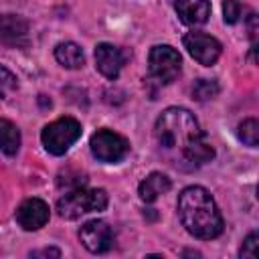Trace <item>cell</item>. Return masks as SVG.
<instances>
[{"label": "cell", "instance_id": "6da1fadb", "mask_svg": "<svg viewBox=\"0 0 259 259\" xmlns=\"http://www.w3.org/2000/svg\"><path fill=\"white\" fill-rule=\"evenodd\" d=\"M178 214L182 227L200 241L217 239L223 233V217L210 192L202 186H186L178 194Z\"/></svg>", "mask_w": 259, "mask_h": 259}, {"label": "cell", "instance_id": "7a4b0ae2", "mask_svg": "<svg viewBox=\"0 0 259 259\" xmlns=\"http://www.w3.org/2000/svg\"><path fill=\"white\" fill-rule=\"evenodd\" d=\"M154 136L164 150H184L194 140L204 136L196 117L184 107H166L154 125Z\"/></svg>", "mask_w": 259, "mask_h": 259}, {"label": "cell", "instance_id": "3957f363", "mask_svg": "<svg viewBox=\"0 0 259 259\" xmlns=\"http://www.w3.org/2000/svg\"><path fill=\"white\" fill-rule=\"evenodd\" d=\"M105 206H107V192L103 188H83V186L65 192L57 202L59 214L71 221L87 212L103 210Z\"/></svg>", "mask_w": 259, "mask_h": 259}, {"label": "cell", "instance_id": "277c9868", "mask_svg": "<svg viewBox=\"0 0 259 259\" xmlns=\"http://www.w3.org/2000/svg\"><path fill=\"white\" fill-rule=\"evenodd\" d=\"M81 138V123L75 117H59L42 127L40 142L53 156H63Z\"/></svg>", "mask_w": 259, "mask_h": 259}, {"label": "cell", "instance_id": "5b68a950", "mask_svg": "<svg viewBox=\"0 0 259 259\" xmlns=\"http://www.w3.org/2000/svg\"><path fill=\"white\" fill-rule=\"evenodd\" d=\"M148 69L156 83L168 85L180 75V69H182L180 53L170 45H156L150 49Z\"/></svg>", "mask_w": 259, "mask_h": 259}, {"label": "cell", "instance_id": "8992f818", "mask_svg": "<svg viewBox=\"0 0 259 259\" xmlns=\"http://www.w3.org/2000/svg\"><path fill=\"white\" fill-rule=\"evenodd\" d=\"M91 154L105 164L121 162L130 152V142L111 130H97L89 140Z\"/></svg>", "mask_w": 259, "mask_h": 259}, {"label": "cell", "instance_id": "52a82bcc", "mask_svg": "<svg viewBox=\"0 0 259 259\" xmlns=\"http://www.w3.org/2000/svg\"><path fill=\"white\" fill-rule=\"evenodd\" d=\"M182 42H184V49L188 51V55L194 61H198L200 65H204V67L214 65L219 61L221 53H223L221 42L214 36H210L206 32H200V30L186 32L184 38H182Z\"/></svg>", "mask_w": 259, "mask_h": 259}, {"label": "cell", "instance_id": "ba28073f", "mask_svg": "<svg viewBox=\"0 0 259 259\" xmlns=\"http://www.w3.org/2000/svg\"><path fill=\"white\" fill-rule=\"evenodd\" d=\"M79 239L89 253H107L113 245V231L105 221L93 219L81 227Z\"/></svg>", "mask_w": 259, "mask_h": 259}, {"label": "cell", "instance_id": "9c48e42d", "mask_svg": "<svg viewBox=\"0 0 259 259\" xmlns=\"http://www.w3.org/2000/svg\"><path fill=\"white\" fill-rule=\"evenodd\" d=\"M14 217L24 231H38L49 223V204L40 198H26L16 208Z\"/></svg>", "mask_w": 259, "mask_h": 259}, {"label": "cell", "instance_id": "30bf717a", "mask_svg": "<svg viewBox=\"0 0 259 259\" xmlns=\"http://www.w3.org/2000/svg\"><path fill=\"white\" fill-rule=\"evenodd\" d=\"M0 42L6 47H26L28 22L18 14H0Z\"/></svg>", "mask_w": 259, "mask_h": 259}, {"label": "cell", "instance_id": "8fae6325", "mask_svg": "<svg viewBox=\"0 0 259 259\" xmlns=\"http://www.w3.org/2000/svg\"><path fill=\"white\" fill-rule=\"evenodd\" d=\"M95 67L107 79H117L123 67V53L111 42H99L95 47Z\"/></svg>", "mask_w": 259, "mask_h": 259}, {"label": "cell", "instance_id": "7c38bea8", "mask_svg": "<svg viewBox=\"0 0 259 259\" xmlns=\"http://www.w3.org/2000/svg\"><path fill=\"white\" fill-rule=\"evenodd\" d=\"M174 8L184 24L200 26L210 16V2L208 0H176Z\"/></svg>", "mask_w": 259, "mask_h": 259}, {"label": "cell", "instance_id": "4fadbf2b", "mask_svg": "<svg viewBox=\"0 0 259 259\" xmlns=\"http://www.w3.org/2000/svg\"><path fill=\"white\" fill-rule=\"evenodd\" d=\"M170 186H172V182H170V178H168L166 174H162V172H152V174H148V176L140 182L138 194H140V198H142L144 202H154L156 198H160L162 194H166V192L170 190Z\"/></svg>", "mask_w": 259, "mask_h": 259}, {"label": "cell", "instance_id": "5bb4252c", "mask_svg": "<svg viewBox=\"0 0 259 259\" xmlns=\"http://www.w3.org/2000/svg\"><path fill=\"white\" fill-rule=\"evenodd\" d=\"M55 59L59 65H63L65 69H79L85 63V55L81 51L79 45L67 40V42H59L55 47Z\"/></svg>", "mask_w": 259, "mask_h": 259}, {"label": "cell", "instance_id": "9a60e30c", "mask_svg": "<svg viewBox=\"0 0 259 259\" xmlns=\"http://www.w3.org/2000/svg\"><path fill=\"white\" fill-rule=\"evenodd\" d=\"M20 148V132L18 127L10 121L0 117V152L6 156H14Z\"/></svg>", "mask_w": 259, "mask_h": 259}, {"label": "cell", "instance_id": "2e32d148", "mask_svg": "<svg viewBox=\"0 0 259 259\" xmlns=\"http://www.w3.org/2000/svg\"><path fill=\"white\" fill-rule=\"evenodd\" d=\"M182 156H184L188 162L200 166V164H206V162H210V160L214 158V150H212V146L204 140V136H200L198 140H194L190 146H186V148L182 150Z\"/></svg>", "mask_w": 259, "mask_h": 259}, {"label": "cell", "instance_id": "e0dca14e", "mask_svg": "<svg viewBox=\"0 0 259 259\" xmlns=\"http://www.w3.org/2000/svg\"><path fill=\"white\" fill-rule=\"evenodd\" d=\"M237 136H239V140H241L245 146L257 148V144H259V121H257L255 117L243 119V121L239 123V127H237Z\"/></svg>", "mask_w": 259, "mask_h": 259}, {"label": "cell", "instance_id": "ac0fdd59", "mask_svg": "<svg viewBox=\"0 0 259 259\" xmlns=\"http://www.w3.org/2000/svg\"><path fill=\"white\" fill-rule=\"evenodd\" d=\"M219 95V83L214 79H198L192 85V97L198 101H208Z\"/></svg>", "mask_w": 259, "mask_h": 259}, {"label": "cell", "instance_id": "d6986e66", "mask_svg": "<svg viewBox=\"0 0 259 259\" xmlns=\"http://www.w3.org/2000/svg\"><path fill=\"white\" fill-rule=\"evenodd\" d=\"M241 14H243V6H241L239 0H225L223 2V18H225L227 24L239 22Z\"/></svg>", "mask_w": 259, "mask_h": 259}, {"label": "cell", "instance_id": "ffe728a7", "mask_svg": "<svg viewBox=\"0 0 259 259\" xmlns=\"http://www.w3.org/2000/svg\"><path fill=\"white\" fill-rule=\"evenodd\" d=\"M16 87H18V79H16L6 67L0 65V97H6V95L12 93Z\"/></svg>", "mask_w": 259, "mask_h": 259}, {"label": "cell", "instance_id": "44dd1931", "mask_svg": "<svg viewBox=\"0 0 259 259\" xmlns=\"http://www.w3.org/2000/svg\"><path fill=\"white\" fill-rule=\"evenodd\" d=\"M257 233H251L245 241H243V247H241V251H239V255L241 257H247V259H255L257 257Z\"/></svg>", "mask_w": 259, "mask_h": 259}, {"label": "cell", "instance_id": "7402d4cb", "mask_svg": "<svg viewBox=\"0 0 259 259\" xmlns=\"http://www.w3.org/2000/svg\"><path fill=\"white\" fill-rule=\"evenodd\" d=\"M247 30H249V38H251V42H255V40H257V16H255V14L249 16Z\"/></svg>", "mask_w": 259, "mask_h": 259}, {"label": "cell", "instance_id": "603a6c76", "mask_svg": "<svg viewBox=\"0 0 259 259\" xmlns=\"http://www.w3.org/2000/svg\"><path fill=\"white\" fill-rule=\"evenodd\" d=\"M49 255L59 257L61 251H59V249H42V251H34V253H32V257H49Z\"/></svg>", "mask_w": 259, "mask_h": 259}]
</instances>
